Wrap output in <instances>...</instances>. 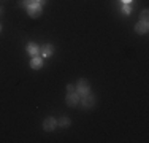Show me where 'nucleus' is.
I'll list each match as a JSON object with an SVG mask.
<instances>
[{
    "mask_svg": "<svg viewBox=\"0 0 149 143\" xmlns=\"http://www.w3.org/2000/svg\"><path fill=\"white\" fill-rule=\"evenodd\" d=\"M122 2H125V3H129V2H132V0H122Z\"/></svg>",
    "mask_w": 149,
    "mask_h": 143,
    "instance_id": "2eb2a0df",
    "label": "nucleus"
},
{
    "mask_svg": "<svg viewBox=\"0 0 149 143\" xmlns=\"http://www.w3.org/2000/svg\"><path fill=\"white\" fill-rule=\"evenodd\" d=\"M35 2H38V3H40V5H43V3L46 2V0H35Z\"/></svg>",
    "mask_w": 149,
    "mask_h": 143,
    "instance_id": "4468645a",
    "label": "nucleus"
},
{
    "mask_svg": "<svg viewBox=\"0 0 149 143\" xmlns=\"http://www.w3.org/2000/svg\"><path fill=\"white\" fill-rule=\"evenodd\" d=\"M27 10H29V14L32 18H38L41 14V5L40 3H35V5H32V6H27Z\"/></svg>",
    "mask_w": 149,
    "mask_h": 143,
    "instance_id": "20e7f679",
    "label": "nucleus"
},
{
    "mask_svg": "<svg viewBox=\"0 0 149 143\" xmlns=\"http://www.w3.org/2000/svg\"><path fill=\"white\" fill-rule=\"evenodd\" d=\"M81 99H83L81 102H83L84 107H92V105H94V102H95V97L91 94V92H89V94H86V95H83Z\"/></svg>",
    "mask_w": 149,
    "mask_h": 143,
    "instance_id": "39448f33",
    "label": "nucleus"
},
{
    "mask_svg": "<svg viewBox=\"0 0 149 143\" xmlns=\"http://www.w3.org/2000/svg\"><path fill=\"white\" fill-rule=\"evenodd\" d=\"M27 53L35 57V56H38V53H40V48H38V45H35V43H29V46H27Z\"/></svg>",
    "mask_w": 149,
    "mask_h": 143,
    "instance_id": "423d86ee",
    "label": "nucleus"
},
{
    "mask_svg": "<svg viewBox=\"0 0 149 143\" xmlns=\"http://www.w3.org/2000/svg\"><path fill=\"white\" fill-rule=\"evenodd\" d=\"M135 30H136L138 34H146L148 32V22H143V21L138 22L136 26H135Z\"/></svg>",
    "mask_w": 149,
    "mask_h": 143,
    "instance_id": "0eeeda50",
    "label": "nucleus"
},
{
    "mask_svg": "<svg viewBox=\"0 0 149 143\" xmlns=\"http://www.w3.org/2000/svg\"><path fill=\"white\" fill-rule=\"evenodd\" d=\"M79 102H81V97L78 92H72V94L67 95V105L68 107H76Z\"/></svg>",
    "mask_w": 149,
    "mask_h": 143,
    "instance_id": "f03ea898",
    "label": "nucleus"
},
{
    "mask_svg": "<svg viewBox=\"0 0 149 143\" xmlns=\"http://www.w3.org/2000/svg\"><path fill=\"white\" fill-rule=\"evenodd\" d=\"M0 29H2V26H0Z\"/></svg>",
    "mask_w": 149,
    "mask_h": 143,
    "instance_id": "dca6fc26",
    "label": "nucleus"
},
{
    "mask_svg": "<svg viewBox=\"0 0 149 143\" xmlns=\"http://www.w3.org/2000/svg\"><path fill=\"white\" fill-rule=\"evenodd\" d=\"M41 51H43V56H51L52 51H54V48H52L51 45H45L43 48H41Z\"/></svg>",
    "mask_w": 149,
    "mask_h": 143,
    "instance_id": "1a4fd4ad",
    "label": "nucleus"
},
{
    "mask_svg": "<svg viewBox=\"0 0 149 143\" xmlns=\"http://www.w3.org/2000/svg\"><path fill=\"white\" fill-rule=\"evenodd\" d=\"M124 13H125V14H129V13H130V6H129V5L124 6Z\"/></svg>",
    "mask_w": 149,
    "mask_h": 143,
    "instance_id": "ddd939ff",
    "label": "nucleus"
},
{
    "mask_svg": "<svg viewBox=\"0 0 149 143\" xmlns=\"http://www.w3.org/2000/svg\"><path fill=\"white\" fill-rule=\"evenodd\" d=\"M67 91H68V94L76 92V86H74V84H68V86H67Z\"/></svg>",
    "mask_w": 149,
    "mask_h": 143,
    "instance_id": "9b49d317",
    "label": "nucleus"
},
{
    "mask_svg": "<svg viewBox=\"0 0 149 143\" xmlns=\"http://www.w3.org/2000/svg\"><path fill=\"white\" fill-rule=\"evenodd\" d=\"M56 124H57V121H56L54 118H46L45 123H43V129H45V130H48V132H51V130H54V129H56Z\"/></svg>",
    "mask_w": 149,
    "mask_h": 143,
    "instance_id": "7ed1b4c3",
    "label": "nucleus"
},
{
    "mask_svg": "<svg viewBox=\"0 0 149 143\" xmlns=\"http://www.w3.org/2000/svg\"><path fill=\"white\" fill-rule=\"evenodd\" d=\"M32 69H35V70H38V69H41V67H43V60L40 59V57H37L35 56L33 59H32Z\"/></svg>",
    "mask_w": 149,
    "mask_h": 143,
    "instance_id": "6e6552de",
    "label": "nucleus"
},
{
    "mask_svg": "<svg viewBox=\"0 0 149 143\" xmlns=\"http://www.w3.org/2000/svg\"><path fill=\"white\" fill-rule=\"evenodd\" d=\"M76 92L79 94V97L89 94V83H87L86 80H79V83H78V86H76Z\"/></svg>",
    "mask_w": 149,
    "mask_h": 143,
    "instance_id": "f257e3e1",
    "label": "nucleus"
},
{
    "mask_svg": "<svg viewBox=\"0 0 149 143\" xmlns=\"http://www.w3.org/2000/svg\"><path fill=\"white\" fill-rule=\"evenodd\" d=\"M148 10H144L143 13H141V21H143V22H148Z\"/></svg>",
    "mask_w": 149,
    "mask_h": 143,
    "instance_id": "f8f14e48",
    "label": "nucleus"
},
{
    "mask_svg": "<svg viewBox=\"0 0 149 143\" xmlns=\"http://www.w3.org/2000/svg\"><path fill=\"white\" fill-rule=\"evenodd\" d=\"M59 124H60L62 127H68V126H70V119H68V118H60V119H59Z\"/></svg>",
    "mask_w": 149,
    "mask_h": 143,
    "instance_id": "9d476101",
    "label": "nucleus"
}]
</instances>
